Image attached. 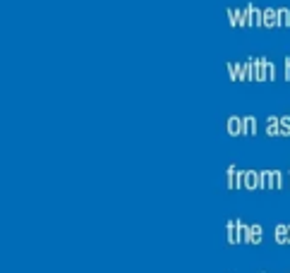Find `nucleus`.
<instances>
[{
	"instance_id": "f257e3e1",
	"label": "nucleus",
	"mask_w": 290,
	"mask_h": 273,
	"mask_svg": "<svg viewBox=\"0 0 290 273\" xmlns=\"http://www.w3.org/2000/svg\"><path fill=\"white\" fill-rule=\"evenodd\" d=\"M242 187L245 190H259V173L257 170H247L242 177Z\"/></svg>"
},
{
	"instance_id": "0eeeda50",
	"label": "nucleus",
	"mask_w": 290,
	"mask_h": 273,
	"mask_svg": "<svg viewBox=\"0 0 290 273\" xmlns=\"http://www.w3.org/2000/svg\"><path fill=\"white\" fill-rule=\"evenodd\" d=\"M266 132L271 136L281 135V117H269V122H266Z\"/></svg>"
},
{
	"instance_id": "f03ea898",
	"label": "nucleus",
	"mask_w": 290,
	"mask_h": 273,
	"mask_svg": "<svg viewBox=\"0 0 290 273\" xmlns=\"http://www.w3.org/2000/svg\"><path fill=\"white\" fill-rule=\"evenodd\" d=\"M242 177H245V173H240L235 165H231V168H228V187H231V190L242 187Z\"/></svg>"
},
{
	"instance_id": "423d86ee",
	"label": "nucleus",
	"mask_w": 290,
	"mask_h": 273,
	"mask_svg": "<svg viewBox=\"0 0 290 273\" xmlns=\"http://www.w3.org/2000/svg\"><path fill=\"white\" fill-rule=\"evenodd\" d=\"M259 190H273V170L259 173Z\"/></svg>"
},
{
	"instance_id": "9b49d317",
	"label": "nucleus",
	"mask_w": 290,
	"mask_h": 273,
	"mask_svg": "<svg viewBox=\"0 0 290 273\" xmlns=\"http://www.w3.org/2000/svg\"><path fill=\"white\" fill-rule=\"evenodd\" d=\"M283 187V175L278 170H273V190H281Z\"/></svg>"
},
{
	"instance_id": "f8f14e48",
	"label": "nucleus",
	"mask_w": 290,
	"mask_h": 273,
	"mask_svg": "<svg viewBox=\"0 0 290 273\" xmlns=\"http://www.w3.org/2000/svg\"><path fill=\"white\" fill-rule=\"evenodd\" d=\"M281 135H290V115L281 117Z\"/></svg>"
},
{
	"instance_id": "9d476101",
	"label": "nucleus",
	"mask_w": 290,
	"mask_h": 273,
	"mask_svg": "<svg viewBox=\"0 0 290 273\" xmlns=\"http://www.w3.org/2000/svg\"><path fill=\"white\" fill-rule=\"evenodd\" d=\"M250 228H252V225L240 223V240H242V242H247V245H250Z\"/></svg>"
},
{
	"instance_id": "20e7f679",
	"label": "nucleus",
	"mask_w": 290,
	"mask_h": 273,
	"mask_svg": "<svg viewBox=\"0 0 290 273\" xmlns=\"http://www.w3.org/2000/svg\"><path fill=\"white\" fill-rule=\"evenodd\" d=\"M228 242L231 245H240V220H228Z\"/></svg>"
},
{
	"instance_id": "7ed1b4c3",
	"label": "nucleus",
	"mask_w": 290,
	"mask_h": 273,
	"mask_svg": "<svg viewBox=\"0 0 290 273\" xmlns=\"http://www.w3.org/2000/svg\"><path fill=\"white\" fill-rule=\"evenodd\" d=\"M273 237H276V242H278V245H288V242H290V225L278 223V225H276V230H273Z\"/></svg>"
},
{
	"instance_id": "39448f33",
	"label": "nucleus",
	"mask_w": 290,
	"mask_h": 273,
	"mask_svg": "<svg viewBox=\"0 0 290 273\" xmlns=\"http://www.w3.org/2000/svg\"><path fill=\"white\" fill-rule=\"evenodd\" d=\"M228 135H231V136L245 135V125H242V117H231V120H228Z\"/></svg>"
},
{
	"instance_id": "ddd939ff",
	"label": "nucleus",
	"mask_w": 290,
	"mask_h": 273,
	"mask_svg": "<svg viewBox=\"0 0 290 273\" xmlns=\"http://www.w3.org/2000/svg\"><path fill=\"white\" fill-rule=\"evenodd\" d=\"M264 24H271V27H273V24H276V12H266V15H264Z\"/></svg>"
},
{
	"instance_id": "6e6552de",
	"label": "nucleus",
	"mask_w": 290,
	"mask_h": 273,
	"mask_svg": "<svg viewBox=\"0 0 290 273\" xmlns=\"http://www.w3.org/2000/svg\"><path fill=\"white\" fill-rule=\"evenodd\" d=\"M242 125H245V135H254L257 132V120L250 115V117H242Z\"/></svg>"
},
{
	"instance_id": "1a4fd4ad",
	"label": "nucleus",
	"mask_w": 290,
	"mask_h": 273,
	"mask_svg": "<svg viewBox=\"0 0 290 273\" xmlns=\"http://www.w3.org/2000/svg\"><path fill=\"white\" fill-rule=\"evenodd\" d=\"M261 242V225H252L250 228V245H259Z\"/></svg>"
}]
</instances>
